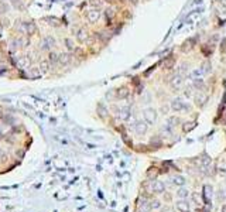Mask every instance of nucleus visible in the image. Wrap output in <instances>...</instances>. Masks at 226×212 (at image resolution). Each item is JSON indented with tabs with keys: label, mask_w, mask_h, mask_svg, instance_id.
Wrapping results in <instances>:
<instances>
[{
	"label": "nucleus",
	"mask_w": 226,
	"mask_h": 212,
	"mask_svg": "<svg viewBox=\"0 0 226 212\" xmlns=\"http://www.w3.org/2000/svg\"><path fill=\"white\" fill-rule=\"evenodd\" d=\"M24 33L27 34L28 37H31V35H34V34L37 33V26L34 21H26L24 23Z\"/></svg>",
	"instance_id": "423d86ee"
},
{
	"label": "nucleus",
	"mask_w": 226,
	"mask_h": 212,
	"mask_svg": "<svg viewBox=\"0 0 226 212\" xmlns=\"http://www.w3.org/2000/svg\"><path fill=\"white\" fill-rule=\"evenodd\" d=\"M129 93H130V91L127 89V88H119V89L116 91V96H117V99H126L129 96Z\"/></svg>",
	"instance_id": "ddd939ff"
},
{
	"label": "nucleus",
	"mask_w": 226,
	"mask_h": 212,
	"mask_svg": "<svg viewBox=\"0 0 226 212\" xmlns=\"http://www.w3.org/2000/svg\"><path fill=\"white\" fill-rule=\"evenodd\" d=\"M98 38L101 41H109L110 34L109 33H105V31H102V33H98Z\"/></svg>",
	"instance_id": "393cba45"
},
{
	"label": "nucleus",
	"mask_w": 226,
	"mask_h": 212,
	"mask_svg": "<svg viewBox=\"0 0 226 212\" xmlns=\"http://www.w3.org/2000/svg\"><path fill=\"white\" fill-rule=\"evenodd\" d=\"M196 43V38H186L185 41L182 43V47H181V49H182V52H190L191 49L194 48V45H195Z\"/></svg>",
	"instance_id": "6e6552de"
},
{
	"label": "nucleus",
	"mask_w": 226,
	"mask_h": 212,
	"mask_svg": "<svg viewBox=\"0 0 226 212\" xmlns=\"http://www.w3.org/2000/svg\"><path fill=\"white\" fill-rule=\"evenodd\" d=\"M171 109L174 112H181V111H184V109L188 111L190 108L186 106L185 102H184L181 98H175V99H172V102H171Z\"/></svg>",
	"instance_id": "f03ea898"
},
{
	"label": "nucleus",
	"mask_w": 226,
	"mask_h": 212,
	"mask_svg": "<svg viewBox=\"0 0 226 212\" xmlns=\"http://www.w3.org/2000/svg\"><path fill=\"white\" fill-rule=\"evenodd\" d=\"M136 130H137V133H140V134H143V133L147 132V125L143 122H139L137 126H136Z\"/></svg>",
	"instance_id": "6ab92c4d"
},
{
	"label": "nucleus",
	"mask_w": 226,
	"mask_h": 212,
	"mask_svg": "<svg viewBox=\"0 0 226 212\" xmlns=\"http://www.w3.org/2000/svg\"><path fill=\"white\" fill-rule=\"evenodd\" d=\"M202 3V0H195V2H194V4H201Z\"/></svg>",
	"instance_id": "f704fd0d"
},
{
	"label": "nucleus",
	"mask_w": 226,
	"mask_h": 212,
	"mask_svg": "<svg viewBox=\"0 0 226 212\" xmlns=\"http://www.w3.org/2000/svg\"><path fill=\"white\" fill-rule=\"evenodd\" d=\"M162 65H164L165 69H170V68H172V67H174V58H172V57H168V58L164 61V64H162Z\"/></svg>",
	"instance_id": "5701e85b"
},
{
	"label": "nucleus",
	"mask_w": 226,
	"mask_h": 212,
	"mask_svg": "<svg viewBox=\"0 0 226 212\" xmlns=\"http://www.w3.org/2000/svg\"><path fill=\"white\" fill-rule=\"evenodd\" d=\"M192 85L195 89H202L204 88V79L202 78H195V79H192Z\"/></svg>",
	"instance_id": "a211bd4d"
},
{
	"label": "nucleus",
	"mask_w": 226,
	"mask_h": 212,
	"mask_svg": "<svg viewBox=\"0 0 226 212\" xmlns=\"http://www.w3.org/2000/svg\"><path fill=\"white\" fill-rule=\"evenodd\" d=\"M192 79H195V78H201V75H202V69H194L192 71Z\"/></svg>",
	"instance_id": "c756f323"
},
{
	"label": "nucleus",
	"mask_w": 226,
	"mask_h": 212,
	"mask_svg": "<svg viewBox=\"0 0 226 212\" xmlns=\"http://www.w3.org/2000/svg\"><path fill=\"white\" fill-rule=\"evenodd\" d=\"M115 14H116V10L113 9V7H107V9L105 10V17H106L107 20H110Z\"/></svg>",
	"instance_id": "412c9836"
},
{
	"label": "nucleus",
	"mask_w": 226,
	"mask_h": 212,
	"mask_svg": "<svg viewBox=\"0 0 226 212\" xmlns=\"http://www.w3.org/2000/svg\"><path fill=\"white\" fill-rule=\"evenodd\" d=\"M40 49H43V51H49V49H51V47L47 44V41L44 40V38H43V41L40 43Z\"/></svg>",
	"instance_id": "cd10ccee"
},
{
	"label": "nucleus",
	"mask_w": 226,
	"mask_h": 212,
	"mask_svg": "<svg viewBox=\"0 0 226 212\" xmlns=\"http://www.w3.org/2000/svg\"><path fill=\"white\" fill-rule=\"evenodd\" d=\"M177 74H180L181 77H184V78L186 77V74H188V64H186V62H184V64L180 65V68H178V72H177Z\"/></svg>",
	"instance_id": "dca6fc26"
},
{
	"label": "nucleus",
	"mask_w": 226,
	"mask_h": 212,
	"mask_svg": "<svg viewBox=\"0 0 226 212\" xmlns=\"http://www.w3.org/2000/svg\"><path fill=\"white\" fill-rule=\"evenodd\" d=\"M130 2H131V3H133V4H136V3H137V0H130Z\"/></svg>",
	"instance_id": "c9c22d12"
},
{
	"label": "nucleus",
	"mask_w": 226,
	"mask_h": 212,
	"mask_svg": "<svg viewBox=\"0 0 226 212\" xmlns=\"http://www.w3.org/2000/svg\"><path fill=\"white\" fill-rule=\"evenodd\" d=\"M184 93H185V96H188V98H190V96L192 95V86H191V85L186 86L185 91H184Z\"/></svg>",
	"instance_id": "7c9ffc66"
},
{
	"label": "nucleus",
	"mask_w": 226,
	"mask_h": 212,
	"mask_svg": "<svg viewBox=\"0 0 226 212\" xmlns=\"http://www.w3.org/2000/svg\"><path fill=\"white\" fill-rule=\"evenodd\" d=\"M28 75L31 78H34V79H37V78H40L43 74H41V71L38 67H31V68H28Z\"/></svg>",
	"instance_id": "f8f14e48"
},
{
	"label": "nucleus",
	"mask_w": 226,
	"mask_h": 212,
	"mask_svg": "<svg viewBox=\"0 0 226 212\" xmlns=\"http://www.w3.org/2000/svg\"><path fill=\"white\" fill-rule=\"evenodd\" d=\"M0 2H4V0H0Z\"/></svg>",
	"instance_id": "e433bc0d"
},
{
	"label": "nucleus",
	"mask_w": 226,
	"mask_h": 212,
	"mask_svg": "<svg viewBox=\"0 0 226 212\" xmlns=\"http://www.w3.org/2000/svg\"><path fill=\"white\" fill-rule=\"evenodd\" d=\"M47 20H48V21H51L49 24H51L52 27H58V26H59V20H58V19H55V17H48Z\"/></svg>",
	"instance_id": "c85d7f7f"
},
{
	"label": "nucleus",
	"mask_w": 226,
	"mask_h": 212,
	"mask_svg": "<svg viewBox=\"0 0 226 212\" xmlns=\"http://www.w3.org/2000/svg\"><path fill=\"white\" fill-rule=\"evenodd\" d=\"M89 4L92 6V9H101L102 0H89Z\"/></svg>",
	"instance_id": "b1692460"
},
{
	"label": "nucleus",
	"mask_w": 226,
	"mask_h": 212,
	"mask_svg": "<svg viewBox=\"0 0 226 212\" xmlns=\"http://www.w3.org/2000/svg\"><path fill=\"white\" fill-rule=\"evenodd\" d=\"M206 99H208V98H206V95H205V93H202V92L198 93V95L195 96V101L198 102V105H201V106L205 103V102H206Z\"/></svg>",
	"instance_id": "aec40b11"
},
{
	"label": "nucleus",
	"mask_w": 226,
	"mask_h": 212,
	"mask_svg": "<svg viewBox=\"0 0 226 212\" xmlns=\"http://www.w3.org/2000/svg\"><path fill=\"white\" fill-rule=\"evenodd\" d=\"M101 19V10L99 9H91L89 12H86V20L91 24H95L98 23V20Z\"/></svg>",
	"instance_id": "f257e3e1"
},
{
	"label": "nucleus",
	"mask_w": 226,
	"mask_h": 212,
	"mask_svg": "<svg viewBox=\"0 0 226 212\" xmlns=\"http://www.w3.org/2000/svg\"><path fill=\"white\" fill-rule=\"evenodd\" d=\"M49 67H51V62L48 61V58H47V59H41L40 64H38V68H40V71H41V74H43V75L48 74Z\"/></svg>",
	"instance_id": "9d476101"
},
{
	"label": "nucleus",
	"mask_w": 226,
	"mask_h": 212,
	"mask_svg": "<svg viewBox=\"0 0 226 212\" xmlns=\"http://www.w3.org/2000/svg\"><path fill=\"white\" fill-rule=\"evenodd\" d=\"M72 61V55H71L69 52H61L59 54V64L61 65H68L69 62Z\"/></svg>",
	"instance_id": "9b49d317"
},
{
	"label": "nucleus",
	"mask_w": 226,
	"mask_h": 212,
	"mask_svg": "<svg viewBox=\"0 0 226 212\" xmlns=\"http://www.w3.org/2000/svg\"><path fill=\"white\" fill-rule=\"evenodd\" d=\"M64 45L68 51H73V49H75V43H73L71 38H64Z\"/></svg>",
	"instance_id": "f3484780"
},
{
	"label": "nucleus",
	"mask_w": 226,
	"mask_h": 212,
	"mask_svg": "<svg viewBox=\"0 0 226 212\" xmlns=\"http://www.w3.org/2000/svg\"><path fill=\"white\" fill-rule=\"evenodd\" d=\"M9 12V4H6L4 2H0V14H6Z\"/></svg>",
	"instance_id": "bb28decb"
},
{
	"label": "nucleus",
	"mask_w": 226,
	"mask_h": 212,
	"mask_svg": "<svg viewBox=\"0 0 226 212\" xmlns=\"http://www.w3.org/2000/svg\"><path fill=\"white\" fill-rule=\"evenodd\" d=\"M17 62H18V67H20V68H24V69H28V68H31V57L28 55V54L18 57Z\"/></svg>",
	"instance_id": "39448f33"
},
{
	"label": "nucleus",
	"mask_w": 226,
	"mask_h": 212,
	"mask_svg": "<svg viewBox=\"0 0 226 212\" xmlns=\"http://www.w3.org/2000/svg\"><path fill=\"white\" fill-rule=\"evenodd\" d=\"M13 43H14V45L17 47V48H27V47L30 45L28 35H18V37L16 38Z\"/></svg>",
	"instance_id": "7ed1b4c3"
},
{
	"label": "nucleus",
	"mask_w": 226,
	"mask_h": 212,
	"mask_svg": "<svg viewBox=\"0 0 226 212\" xmlns=\"http://www.w3.org/2000/svg\"><path fill=\"white\" fill-rule=\"evenodd\" d=\"M216 2H218L219 4H225V3H226V0H216Z\"/></svg>",
	"instance_id": "72a5a7b5"
},
{
	"label": "nucleus",
	"mask_w": 226,
	"mask_h": 212,
	"mask_svg": "<svg viewBox=\"0 0 226 212\" xmlns=\"http://www.w3.org/2000/svg\"><path fill=\"white\" fill-rule=\"evenodd\" d=\"M144 119H146L150 125H151V123H154L157 120V112L154 111V109H151V108L146 109V111H144Z\"/></svg>",
	"instance_id": "0eeeda50"
},
{
	"label": "nucleus",
	"mask_w": 226,
	"mask_h": 212,
	"mask_svg": "<svg viewBox=\"0 0 226 212\" xmlns=\"http://www.w3.org/2000/svg\"><path fill=\"white\" fill-rule=\"evenodd\" d=\"M161 111H162V113L165 115V113H167V112H168V106H162V108H161Z\"/></svg>",
	"instance_id": "473e14b6"
},
{
	"label": "nucleus",
	"mask_w": 226,
	"mask_h": 212,
	"mask_svg": "<svg viewBox=\"0 0 226 212\" xmlns=\"http://www.w3.org/2000/svg\"><path fill=\"white\" fill-rule=\"evenodd\" d=\"M153 71H154V67H151V68H150V69H147L146 72H144V75H146V77H148V75L151 74V72H153Z\"/></svg>",
	"instance_id": "2f4dec72"
},
{
	"label": "nucleus",
	"mask_w": 226,
	"mask_h": 212,
	"mask_svg": "<svg viewBox=\"0 0 226 212\" xmlns=\"http://www.w3.org/2000/svg\"><path fill=\"white\" fill-rule=\"evenodd\" d=\"M44 40L47 41V44H48V45L51 47V48H52V47H55V44H57V41H55V38L52 37V35H47V37L44 38Z\"/></svg>",
	"instance_id": "a878e982"
},
{
	"label": "nucleus",
	"mask_w": 226,
	"mask_h": 212,
	"mask_svg": "<svg viewBox=\"0 0 226 212\" xmlns=\"http://www.w3.org/2000/svg\"><path fill=\"white\" fill-rule=\"evenodd\" d=\"M9 2L14 9H18V10L23 9V0H9Z\"/></svg>",
	"instance_id": "4be33fe9"
},
{
	"label": "nucleus",
	"mask_w": 226,
	"mask_h": 212,
	"mask_svg": "<svg viewBox=\"0 0 226 212\" xmlns=\"http://www.w3.org/2000/svg\"><path fill=\"white\" fill-rule=\"evenodd\" d=\"M182 85H184V77H181L180 74H175L174 77L171 78V88H174V89H180Z\"/></svg>",
	"instance_id": "1a4fd4ad"
},
{
	"label": "nucleus",
	"mask_w": 226,
	"mask_h": 212,
	"mask_svg": "<svg viewBox=\"0 0 226 212\" xmlns=\"http://www.w3.org/2000/svg\"><path fill=\"white\" fill-rule=\"evenodd\" d=\"M201 69H202V74L209 75L212 72V65H211V62H209V61H204V64H202Z\"/></svg>",
	"instance_id": "4468645a"
},
{
	"label": "nucleus",
	"mask_w": 226,
	"mask_h": 212,
	"mask_svg": "<svg viewBox=\"0 0 226 212\" xmlns=\"http://www.w3.org/2000/svg\"><path fill=\"white\" fill-rule=\"evenodd\" d=\"M73 35H75V37H77V40L79 41L81 44H83V43H86V41L89 40V33L88 31L85 30V28H78L77 30V33L73 34Z\"/></svg>",
	"instance_id": "20e7f679"
},
{
	"label": "nucleus",
	"mask_w": 226,
	"mask_h": 212,
	"mask_svg": "<svg viewBox=\"0 0 226 212\" xmlns=\"http://www.w3.org/2000/svg\"><path fill=\"white\" fill-rule=\"evenodd\" d=\"M48 61L51 62V64H57V62L59 61V54H58V52H55V51H49Z\"/></svg>",
	"instance_id": "2eb2a0df"
}]
</instances>
